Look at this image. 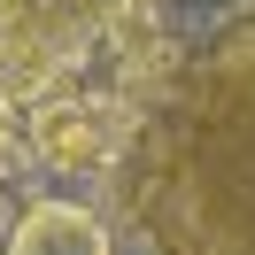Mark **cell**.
I'll return each mask as SVG.
<instances>
[{
	"mask_svg": "<svg viewBox=\"0 0 255 255\" xmlns=\"http://www.w3.org/2000/svg\"><path fill=\"white\" fill-rule=\"evenodd\" d=\"M101 47V0H0V93L31 109Z\"/></svg>",
	"mask_w": 255,
	"mask_h": 255,
	"instance_id": "1",
	"label": "cell"
},
{
	"mask_svg": "<svg viewBox=\"0 0 255 255\" xmlns=\"http://www.w3.org/2000/svg\"><path fill=\"white\" fill-rule=\"evenodd\" d=\"M124 131H131V101H101V93H85L78 78L54 85V93H39L31 109H23L31 155L47 162V170H70V178L109 170L116 147H124Z\"/></svg>",
	"mask_w": 255,
	"mask_h": 255,
	"instance_id": "2",
	"label": "cell"
},
{
	"mask_svg": "<svg viewBox=\"0 0 255 255\" xmlns=\"http://www.w3.org/2000/svg\"><path fill=\"white\" fill-rule=\"evenodd\" d=\"M8 255H116V248H109V224L85 201L47 193V201H23L16 232H8Z\"/></svg>",
	"mask_w": 255,
	"mask_h": 255,
	"instance_id": "3",
	"label": "cell"
},
{
	"mask_svg": "<svg viewBox=\"0 0 255 255\" xmlns=\"http://www.w3.org/2000/svg\"><path fill=\"white\" fill-rule=\"evenodd\" d=\"M23 155H31V139H23V109L0 93V170H16Z\"/></svg>",
	"mask_w": 255,
	"mask_h": 255,
	"instance_id": "4",
	"label": "cell"
}]
</instances>
